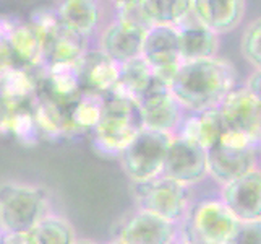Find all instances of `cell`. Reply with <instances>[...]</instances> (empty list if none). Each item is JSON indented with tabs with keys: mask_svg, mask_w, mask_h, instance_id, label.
Instances as JSON below:
<instances>
[{
	"mask_svg": "<svg viewBox=\"0 0 261 244\" xmlns=\"http://www.w3.org/2000/svg\"><path fill=\"white\" fill-rule=\"evenodd\" d=\"M237 70L229 60L213 57L182 62L170 83V93L185 113L218 107L237 86Z\"/></svg>",
	"mask_w": 261,
	"mask_h": 244,
	"instance_id": "obj_1",
	"label": "cell"
},
{
	"mask_svg": "<svg viewBox=\"0 0 261 244\" xmlns=\"http://www.w3.org/2000/svg\"><path fill=\"white\" fill-rule=\"evenodd\" d=\"M143 129L145 121L140 103L128 96L109 93L104 96L101 121L89 137L101 155L119 158Z\"/></svg>",
	"mask_w": 261,
	"mask_h": 244,
	"instance_id": "obj_2",
	"label": "cell"
},
{
	"mask_svg": "<svg viewBox=\"0 0 261 244\" xmlns=\"http://www.w3.org/2000/svg\"><path fill=\"white\" fill-rule=\"evenodd\" d=\"M52 212V198L44 186L4 181L0 183V230L4 234H24Z\"/></svg>",
	"mask_w": 261,
	"mask_h": 244,
	"instance_id": "obj_3",
	"label": "cell"
},
{
	"mask_svg": "<svg viewBox=\"0 0 261 244\" xmlns=\"http://www.w3.org/2000/svg\"><path fill=\"white\" fill-rule=\"evenodd\" d=\"M239 220L219 197L192 201L185 218L178 225V236L190 244H226Z\"/></svg>",
	"mask_w": 261,
	"mask_h": 244,
	"instance_id": "obj_4",
	"label": "cell"
},
{
	"mask_svg": "<svg viewBox=\"0 0 261 244\" xmlns=\"http://www.w3.org/2000/svg\"><path fill=\"white\" fill-rule=\"evenodd\" d=\"M170 135L143 129L119 155V163L132 184L146 183L163 174Z\"/></svg>",
	"mask_w": 261,
	"mask_h": 244,
	"instance_id": "obj_5",
	"label": "cell"
},
{
	"mask_svg": "<svg viewBox=\"0 0 261 244\" xmlns=\"http://www.w3.org/2000/svg\"><path fill=\"white\" fill-rule=\"evenodd\" d=\"M132 192L138 209L151 212L175 225L182 223L192 204L190 187L163 174L146 183L132 184Z\"/></svg>",
	"mask_w": 261,
	"mask_h": 244,
	"instance_id": "obj_6",
	"label": "cell"
},
{
	"mask_svg": "<svg viewBox=\"0 0 261 244\" xmlns=\"http://www.w3.org/2000/svg\"><path fill=\"white\" fill-rule=\"evenodd\" d=\"M222 132L232 135L251 147L261 143V103L247 90L236 88L218 106Z\"/></svg>",
	"mask_w": 261,
	"mask_h": 244,
	"instance_id": "obj_7",
	"label": "cell"
},
{
	"mask_svg": "<svg viewBox=\"0 0 261 244\" xmlns=\"http://www.w3.org/2000/svg\"><path fill=\"white\" fill-rule=\"evenodd\" d=\"M206 151L208 176L221 187L258 168V148L224 132L221 139Z\"/></svg>",
	"mask_w": 261,
	"mask_h": 244,
	"instance_id": "obj_8",
	"label": "cell"
},
{
	"mask_svg": "<svg viewBox=\"0 0 261 244\" xmlns=\"http://www.w3.org/2000/svg\"><path fill=\"white\" fill-rule=\"evenodd\" d=\"M145 129L174 137L185 119V109L170 93V86L154 75L148 92L140 99Z\"/></svg>",
	"mask_w": 261,
	"mask_h": 244,
	"instance_id": "obj_9",
	"label": "cell"
},
{
	"mask_svg": "<svg viewBox=\"0 0 261 244\" xmlns=\"http://www.w3.org/2000/svg\"><path fill=\"white\" fill-rule=\"evenodd\" d=\"M163 176L187 187L203 183L208 176V151L182 137H172L167 148Z\"/></svg>",
	"mask_w": 261,
	"mask_h": 244,
	"instance_id": "obj_10",
	"label": "cell"
},
{
	"mask_svg": "<svg viewBox=\"0 0 261 244\" xmlns=\"http://www.w3.org/2000/svg\"><path fill=\"white\" fill-rule=\"evenodd\" d=\"M141 59L154 75L170 86L182 65L178 52V34L174 26H152L145 34Z\"/></svg>",
	"mask_w": 261,
	"mask_h": 244,
	"instance_id": "obj_11",
	"label": "cell"
},
{
	"mask_svg": "<svg viewBox=\"0 0 261 244\" xmlns=\"http://www.w3.org/2000/svg\"><path fill=\"white\" fill-rule=\"evenodd\" d=\"M178 238V225L137 209L119 230L115 239L122 244H172Z\"/></svg>",
	"mask_w": 261,
	"mask_h": 244,
	"instance_id": "obj_12",
	"label": "cell"
},
{
	"mask_svg": "<svg viewBox=\"0 0 261 244\" xmlns=\"http://www.w3.org/2000/svg\"><path fill=\"white\" fill-rule=\"evenodd\" d=\"M219 198L239 221L261 220V169L255 168L222 186Z\"/></svg>",
	"mask_w": 261,
	"mask_h": 244,
	"instance_id": "obj_13",
	"label": "cell"
},
{
	"mask_svg": "<svg viewBox=\"0 0 261 244\" xmlns=\"http://www.w3.org/2000/svg\"><path fill=\"white\" fill-rule=\"evenodd\" d=\"M145 34L146 30L112 18V21L99 30L96 48L119 65H125L141 57Z\"/></svg>",
	"mask_w": 261,
	"mask_h": 244,
	"instance_id": "obj_14",
	"label": "cell"
},
{
	"mask_svg": "<svg viewBox=\"0 0 261 244\" xmlns=\"http://www.w3.org/2000/svg\"><path fill=\"white\" fill-rule=\"evenodd\" d=\"M83 92L106 96L117 86L120 80L122 65L109 59L96 46L88 49L76 64Z\"/></svg>",
	"mask_w": 261,
	"mask_h": 244,
	"instance_id": "obj_15",
	"label": "cell"
},
{
	"mask_svg": "<svg viewBox=\"0 0 261 244\" xmlns=\"http://www.w3.org/2000/svg\"><path fill=\"white\" fill-rule=\"evenodd\" d=\"M39 92L62 109H68L83 93L76 64H50L39 72Z\"/></svg>",
	"mask_w": 261,
	"mask_h": 244,
	"instance_id": "obj_16",
	"label": "cell"
},
{
	"mask_svg": "<svg viewBox=\"0 0 261 244\" xmlns=\"http://www.w3.org/2000/svg\"><path fill=\"white\" fill-rule=\"evenodd\" d=\"M178 52L182 62L218 57L219 36L195 16L193 10L177 26Z\"/></svg>",
	"mask_w": 261,
	"mask_h": 244,
	"instance_id": "obj_17",
	"label": "cell"
},
{
	"mask_svg": "<svg viewBox=\"0 0 261 244\" xmlns=\"http://www.w3.org/2000/svg\"><path fill=\"white\" fill-rule=\"evenodd\" d=\"M192 10L218 36L229 34L242 25L247 12L244 0H192Z\"/></svg>",
	"mask_w": 261,
	"mask_h": 244,
	"instance_id": "obj_18",
	"label": "cell"
},
{
	"mask_svg": "<svg viewBox=\"0 0 261 244\" xmlns=\"http://www.w3.org/2000/svg\"><path fill=\"white\" fill-rule=\"evenodd\" d=\"M39 70L12 65L0 74V98L7 109L28 106L39 88Z\"/></svg>",
	"mask_w": 261,
	"mask_h": 244,
	"instance_id": "obj_19",
	"label": "cell"
},
{
	"mask_svg": "<svg viewBox=\"0 0 261 244\" xmlns=\"http://www.w3.org/2000/svg\"><path fill=\"white\" fill-rule=\"evenodd\" d=\"M89 48H91V39L60 25L42 44L44 65L78 64V60L85 56Z\"/></svg>",
	"mask_w": 261,
	"mask_h": 244,
	"instance_id": "obj_20",
	"label": "cell"
},
{
	"mask_svg": "<svg viewBox=\"0 0 261 244\" xmlns=\"http://www.w3.org/2000/svg\"><path fill=\"white\" fill-rule=\"evenodd\" d=\"M8 42H10L13 65L31 70H39L44 67L42 41L26 20L13 18Z\"/></svg>",
	"mask_w": 261,
	"mask_h": 244,
	"instance_id": "obj_21",
	"label": "cell"
},
{
	"mask_svg": "<svg viewBox=\"0 0 261 244\" xmlns=\"http://www.w3.org/2000/svg\"><path fill=\"white\" fill-rule=\"evenodd\" d=\"M60 23L65 28L93 39L101 25V4L94 0H65L56 7Z\"/></svg>",
	"mask_w": 261,
	"mask_h": 244,
	"instance_id": "obj_22",
	"label": "cell"
},
{
	"mask_svg": "<svg viewBox=\"0 0 261 244\" xmlns=\"http://www.w3.org/2000/svg\"><path fill=\"white\" fill-rule=\"evenodd\" d=\"M104 109V96L83 92L80 98L65 109V127L68 137H85L91 135L101 121Z\"/></svg>",
	"mask_w": 261,
	"mask_h": 244,
	"instance_id": "obj_23",
	"label": "cell"
},
{
	"mask_svg": "<svg viewBox=\"0 0 261 244\" xmlns=\"http://www.w3.org/2000/svg\"><path fill=\"white\" fill-rule=\"evenodd\" d=\"M221 134L222 122L219 109L218 107H211V109H206L203 113H187L185 119L177 132V137L195 142L204 150H208L221 139Z\"/></svg>",
	"mask_w": 261,
	"mask_h": 244,
	"instance_id": "obj_24",
	"label": "cell"
},
{
	"mask_svg": "<svg viewBox=\"0 0 261 244\" xmlns=\"http://www.w3.org/2000/svg\"><path fill=\"white\" fill-rule=\"evenodd\" d=\"M31 109L36 125H38L39 137L47 140H62L67 139L65 127V111L56 104L50 98L38 90L34 99L31 101Z\"/></svg>",
	"mask_w": 261,
	"mask_h": 244,
	"instance_id": "obj_25",
	"label": "cell"
},
{
	"mask_svg": "<svg viewBox=\"0 0 261 244\" xmlns=\"http://www.w3.org/2000/svg\"><path fill=\"white\" fill-rule=\"evenodd\" d=\"M76 239L78 236L71 221L54 210L31 231L24 233V244H75Z\"/></svg>",
	"mask_w": 261,
	"mask_h": 244,
	"instance_id": "obj_26",
	"label": "cell"
},
{
	"mask_svg": "<svg viewBox=\"0 0 261 244\" xmlns=\"http://www.w3.org/2000/svg\"><path fill=\"white\" fill-rule=\"evenodd\" d=\"M152 80H154V72H152V69L141 57L135 59L128 62V64L122 65L120 80L111 93L128 96L140 103L143 95H145L148 92V88L151 86Z\"/></svg>",
	"mask_w": 261,
	"mask_h": 244,
	"instance_id": "obj_27",
	"label": "cell"
},
{
	"mask_svg": "<svg viewBox=\"0 0 261 244\" xmlns=\"http://www.w3.org/2000/svg\"><path fill=\"white\" fill-rule=\"evenodd\" d=\"M2 135H12L13 139L24 143V145H36L41 140L31 104L7 109Z\"/></svg>",
	"mask_w": 261,
	"mask_h": 244,
	"instance_id": "obj_28",
	"label": "cell"
},
{
	"mask_svg": "<svg viewBox=\"0 0 261 244\" xmlns=\"http://www.w3.org/2000/svg\"><path fill=\"white\" fill-rule=\"evenodd\" d=\"M152 26H177L192 12V0H145Z\"/></svg>",
	"mask_w": 261,
	"mask_h": 244,
	"instance_id": "obj_29",
	"label": "cell"
},
{
	"mask_svg": "<svg viewBox=\"0 0 261 244\" xmlns=\"http://www.w3.org/2000/svg\"><path fill=\"white\" fill-rule=\"evenodd\" d=\"M240 54L255 70H261V16L251 20L242 33Z\"/></svg>",
	"mask_w": 261,
	"mask_h": 244,
	"instance_id": "obj_30",
	"label": "cell"
},
{
	"mask_svg": "<svg viewBox=\"0 0 261 244\" xmlns=\"http://www.w3.org/2000/svg\"><path fill=\"white\" fill-rule=\"evenodd\" d=\"M114 12H115L114 18L120 21L138 26V28L146 31L152 28V23L145 8V0H123V2H115Z\"/></svg>",
	"mask_w": 261,
	"mask_h": 244,
	"instance_id": "obj_31",
	"label": "cell"
},
{
	"mask_svg": "<svg viewBox=\"0 0 261 244\" xmlns=\"http://www.w3.org/2000/svg\"><path fill=\"white\" fill-rule=\"evenodd\" d=\"M226 244H261V220L239 221Z\"/></svg>",
	"mask_w": 261,
	"mask_h": 244,
	"instance_id": "obj_32",
	"label": "cell"
},
{
	"mask_svg": "<svg viewBox=\"0 0 261 244\" xmlns=\"http://www.w3.org/2000/svg\"><path fill=\"white\" fill-rule=\"evenodd\" d=\"M12 21H13L12 16L0 15V74H4L7 69H10L13 65L12 52H10V42H8Z\"/></svg>",
	"mask_w": 261,
	"mask_h": 244,
	"instance_id": "obj_33",
	"label": "cell"
},
{
	"mask_svg": "<svg viewBox=\"0 0 261 244\" xmlns=\"http://www.w3.org/2000/svg\"><path fill=\"white\" fill-rule=\"evenodd\" d=\"M244 88L253 96L258 103H261V70H253L248 75Z\"/></svg>",
	"mask_w": 261,
	"mask_h": 244,
	"instance_id": "obj_34",
	"label": "cell"
},
{
	"mask_svg": "<svg viewBox=\"0 0 261 244\" xmlns=\"http://www.w3.org/2000/svg\"><path fill=\"white\" fill-rule=\"evenodd\" d=\"M4 244H24V234H4Z\"/></svg>",
	"mask_w": 261,
	"mask_h": 244,
	"instance_id": "obj_35",
	"label": "cell"
},
{
	"mask_svg": "<svg viewBox=\"0 0 261 244\" xmlns=\"http://www.w3.org/2000/svg\"><path fill=\"white\" fill-rule=\"evenodd\" d=\"M5 113H7V107L0 98V135H2V127H4V119H5Z\"/></svg>",
	"mask_w": 261,
	"mask_h": 244,
	"instance_id": "obj_36",
	"label": "cell"
},
{
	"mask_svg": "<svg viewBox=\"0 0 261 244\" xmlns=\"http://www.w3.org/2000/svg\"><path fill=\"white\" fill-rule=\"evenodd\" d=\"M75 244H99V242H96V241H93V239H89V238H78V239L75 241Z\"/></svg>",
	"mask_w": 261,
	"mask_h": 244,
	"instance_id": "obj_37",
	"label": "cell"
},
{
	"mask_svg": "<svg viewBox=\"0 0 261 244\" xmlns=\"http://www.w3.org/2000/svg\"><path fill=\"white\" fill-rule=\"evenodd\" d=\"M172 244H190V242H188V241H185L184 238H180V236H178V238H177V239H175V241H174Z\"/></svg>",
	"mask_w": 261,
	"mask_h": 244,
	"instance_id": "obj_38",
	"label": "cell"
},
{
	"mask_svg": "<svg viewBox=\"0 0 261 244\" xmlns=\"http://www.w3.org/2000/svg\"><path fill=\"white\" fill-rule=\"evenodd\" d=\"M258 168L261 169V143H259V147H258Z\"/></svg>",
	"mask_w": 261,
	"mask_h": 244,
	"instance_id": "obj_39",
	"label": "cell"
},
{
	"mask_svg": "<svg viewBox=\"0 0 261 244\" xmlns=\"http://www.w3.org/2000/svg\"><path fill=\"white\" fill-rule=\"evenodd\" d=\"M106 244H122V242H120L119 239H115V238H114V239H111V241H107Z\"/></svg>",
	"mask_w": 261,
	"mask_h": 244,
	"instance_id": "obj_40",
	"label": "cell"
},
{
	"mask_svg": "<svg viewBox=\"0 0 261 244\" xmlns=\"http://www.w3.org/2000/svg\"><path fill=\"white\" fill-rule=\"evenodd\" d=\"M0 244H4V233L0 230Z\"/></svg>",
	"mask_w": 261,
	"mask_h": 244,
	"instance_id": "obj_41",
	"label": "cell"
}]
</instances>
